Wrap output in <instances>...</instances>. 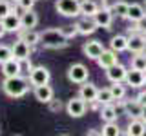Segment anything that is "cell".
<instances>
[{
    "label": "cell",
    "instance_id": "d4e9b609",
    "mask_svg": "<svg viewBox=\"0 0 146 136\" xmlns=\"http://www.w3.org/2000/svg\"><path fill=\"white\" fill-rule=\"evenodd\" d=\"M79 6H80V15L82 16H93L99 9L95 0H79Z\"/></svg>",
    "mask_w": 146,
    "mask_h": 136
},
{
    "label": "cell",
    "instance_id": "4fadbf2b",
    "mask_svg": "<svg viewBox=\"0 0 146 136\" xmlns=\"http://www.w3.org/2000/svg\"><path fill=\"white\" fill-rule=\"evenodd\" d=\"M82 51H84V54L90 58V60H97L100 56V53L104 51V45L100 44L99 40H90V42H86L82 45Z\"/></svg>",
    "mask_w": 146,
    "mask_h": 136
},
{
    "label": "cell",
    "instance_id": "e0dca14e",
    "mask_svg": "<svg viewBox=\"0 0 146 136\" xmlns=\"http://www.w3.org/2000/svg\"><path fill=\"white\" fill-rule=\"evenodd\" d=\"M20 71H22V62L17 60V58H11V60L2 63V75L6 76V78L7 76H18Z\"/></svg>",
    "mask_w": 146,
    "mask_h": 136
},
{
    "label": "cell",
    "instance_id": "8d00e7d4",
    "mask_svg": "<svg viewBox=\"0 0 146 136\" xmlns=\"http://www.w3.org/2000/svg\"><path fill=\"white\" fill-rule=\"evenodd\" d=\"M135 24H137V29H139L141 33H146V15L141 18V20H137Z\"/></svg>",
    "mask_w": 146,
    "mask_h": 136
},
{
    "label": "cell",
    "instance_id": "7c38bea8",
    "mask_svg": "<svg viewBox=\"0 0 146 136\" xmlns=\"http://www.w3.org/2000/svg\"><path fill=\"white\" fill-rule=\"evenodd\" d=\"M97 93H99V87L91 82H84L80 84V91H79V96L82 100H86L88 103H93L97 100Z\"/></svg>",
    "mask_w": 146,
    "mask_h": 136
},
{
    "label": "cell",
    "instance_id": "cb8c5ba5",
    "mask_svg": "<svg viewBox=\"0 0 146 136\" xmlns=\"http://www.w3.org/2000/svg\"><path fill=\"white\" fill-rule=\"evenodd\" d=\"M124 114H128L130 118H141V114H143V105L137 100L124 102Z\"/></svg>",
    "mask_w": 146,
    "mask_h": 136
},
{
    "label": "cell",
    "instance_id": "7402d4cb",
    "mask_svg": "<svg viewBox=\"0 0 146 136\" xmlns=\"http://www.w3.org/2000/svg\"><path fill=\"white\" fill-rule=\"evenodd\" d=\"M146 15V7L144 6H141V4H130V7H128V20L130 22H137V20H141Z\"/></svg>",
    "mask_w": 146,
    "mask_h": 136
},
{
    "label": "cell",
    "instance_id": "60d3db41",
    "mask_svg": "<svg viewBox=\"0 0 146 136\" xmlns=\"http://www.w3.org/2000/svg\"><path fill=\"white\" fill-rule=\"evenodd\" d=\"M6 2H9V4H15V2H17V0H6Z\"/></svg>",
    "mask_w": 146,
    "mask_h": 136
},
{
    "label": "cell",
    "instance_id": "d590c367",
    "mask_svg": "<svg viewBox=\"0 0 146 136\" xmlns=\"http://www.w3.org/2000/svg\"><path fill=\"white\" fill-rule=\"evenodd\" d=\"M135 100H137V102H139L141 103V105H146V89H143V91H139V94H137V96H135Z\"/></svg>",
    "mask_w": 146,
    "mask_h": 136
},
{
    "label": "cell",
    "instance_id": "9c48e42d",
    "mask_svg": "<svg viewBox=\"0 0 146 136\" xmlns=\"http://www.w3.org/2000/svg\"><path fill=\"white\" fill-rule=\"evenodd\" d=\"M126 84L130 85L131 89H141V87L146 84V75H144V71H139V69H135V67L128 69Z\"/></svg>",
    "mask_w": 146,
    "mask_h": 136
},
{
    "label": "cell",
    "instance_id": "484cf974",
    "mask_svg": "<svg viewBox=\"0 0 146 136\" xmlns=\"http://www.w3.org/2000/svg\"><path fill=\"white\" fill-rule=\"evenodd\" d=\"M110 47L117 53H122V51H128V38L122 35H115L111 40H110Z\"/></svg>",
    "mask_w": 146,
    "mask_h": 136
},
{
    "label": "cell",
    "instance_id": "30bf717a",
    "mask_svg": "<svg viewBox=\"0 0 146 136\" xmlns=\"http://www.w3.org/2000/svg\"><path fill=\"white\" fill-rule=\"evenodd\" d=\"M77 27V33L82 35V36H88V35H93L95 31L99 29L97 24H95V20H93V16H82L79 22L75 24Z\"/></svg>",
    "mask_w": 146,
    "mask_h": 136
},
{
    "label": "cell",
    "instance_id": "836d02e7",
    "mask_svg": "<svg viewBox=\"0 0 146 136\" xmlns=\"http://www.w3.org/2000/svg\"><path fill=\"white\" fill-rule=\"evenodd\" d=\"M60 31H62V35L64 36H66V38H75V36L77 35H79V33H77V27L75 26H64V27H60Z\"/></svg>",
    "mask_w": 146,
    "mask_h": 136
},
{
    "label": "cell",
    "instance_id": "3957f363",
    "mask_svg": "<svg viewBox=\"0 0 146 136\" xmlns=\"http://www.w3.org/2000/svg\"><path fill=\"white\" fill-rule=\"evenodd\" d=\"M55 9H57L58 15L62 16H79L80 15V6H79V0H57L55 4Z\"/></svg>",
    "mask_w": 146,
    "mask_h": 136
},
{
    "label": "cell",
    "instance_id": "603a6c76",
    "mask_svg": "<svg viewBox=\"0 0 146 136\" xmlns=\"http://www.w3.org/2000/svg\"><path fill=\"white\" fill-rule=\"evenodd\" d=\"M99 116L102 122H117V111L113 107V103H106V105H100Z\"/></svg>",
    "mask_w": 146,
    "mask_h": 136
},
{
    "label": "cell",
    "instance_id": "ffe728a7",
    "mask_svg": "<svg viewBox=\"0 0 146 136\" xmlns=\"http://www.w3.org/2000/svg\"><path fill=\"white\" fill-rule=\"evenodd\" d=\"M20 24H22V29H35L36 24H38V15L33 9H27L20 15Z\"/></svg>",
    "mask_w": 146,
    "mask_h": 136
},
{
    "label": "cell",
    "instance_id": "f35d334b",
    "mask_svg": "<svg viewBox=\"0 0 146 136\" xmlns=\"http://www.w3.org/2000/svg\"><path fill=\"white\" fill-rule=\"evenodd\" d=\"M6 35V27H4V24H2V20H0V38Z\"/></svg>",
    "mask_w": 146,
    "mask_h": 136
},
{
    "label": "cell",
    "instance_id": "2e32d148",
    "mask_svg": "<svg viewBox=\"0 0 146 136\" xmlns=\"http://www.w3.org/2000/svg\"><path fill=\"white\" fill-rule=\"evenodd\" d=\"M128 136H144L146 134V122L143 118H131L126 127Z\"/></svg>",
    "mask_w": 146,
    "mask_h": 136
},
{
    "label": "cell",
    "instance_id": "83f0119b",
    "mask_svg": "<svg viewBox=\"0 0 146 136\" xmlns=\"http://www.w3.org/2000/svg\"><path fill=\"white\" fill-rule=\"evenodd\" d=\"M128 7H130V4H128V2H115L110 9H111L113 16H117V18H126V16H128Z\"/></svg>",
    "mask_w": 146,
    "mask_h": 136
},
{
    "label": "cell",
    "instance_id": "f1b7e54d",
    "mask_svg": "<svg viewBox=\"0 0 146 136\" xmlns=\"http://www.w3.org/2000/svg\"><path fill=\"white\" fill-rule=\"evenodd\" d=\"M100 134L104 136H119L121 134V129H119L117 122H104V127L100 131Z\"/></svg>",
    "mask_w": 146,
    "mask_h": 136
},
{
    "label": "cell",
    "instance_id": "277c9868",
    "mask_svg": "<svg viewBox=\"0 0 146 136\" xmlns=\"http://www.w3.org/2000/svg\"><path fill=\"white\" fill-rule=\"evenodd\" d=\"M88 76H90V71L84 63H73V65H70V69H68V80L71 84L80 85L84 82H88Z\"/></svg>",
    "mask_w": 146,
    "mask_h": 136
},
{
    "label": "cell",
    "instance_id": "4dcf8cb0",
    "mask_svg": "<svg viewBox=\"0 0 146 136\" xmlns=\"http://www.w3.org/2000/svg\"><path fill=\"white\" fill-rule=\"evenodd\" d=\"M131 67H135V69L139 71H146V56L143 53H137L133 58H131Z\"/></svg>",
    "mask_w": 146,
    "mask_h": 136
},
{
    "label": "cell",
    "instance_id": "ab89813d",
    "mask_svg": "<svg viewBox=\"0 0 146 136\" xmlns=\"http://www.w3.org/2000/svg\"><path fill=\"white\" fill-rule=\"evenodd\" d=\"M141 118H143V120H144V122H146V105H144V107H143V114H141Z\"/></svg>",
    "mask_w": 146,
    "mask_h": 136
},
{
    "label": "cell",
    "instance_id": "e575fe53",
    "mask_svg": "<svg viewBox=\"0 0 146 136\" xmlns=\"http://www.w3.org/2000/svg\"><path fill=\"white\" fill-rule=\"evenodd\" d=\"M18 7L22 9V11H27V9H33L35 6V0H17Z\"/></svg>",
    "mask_w": 146,
    "mask_h": 136
},
{
    "label": "cell",
    "instance_id": "4316f807",
    "mask_svg": "<svg viewBox=\"0 0 146 136\" xmlns=\"http://www.w3.org/2000/svg\"><path fill=\"white\" fill-rule=\"evenodd\" d=\"M110 91H111L113 100H122L126 96V85H122V82H111Z\"/></svg>",
    "mask_w": 146,
    "mask_h": 136
},
{
    "label": "cell",
    "instance_id": "d6a6232c",
    "mask_svg": "<svg viewBox=\"0 0 146 136\" xmlns=\"http://www.w3.org/2000/svg\"><path fill=\"white\" fill-rule=\"evenodd\" d=\"M11 11H13V4L6 2V0H0V20H2V18H6Z\"/></svg>",
    "mask_w": 146,
    "mask_h": 136
},
{
    "label": "cell",
    "instance_id": "b9f144b4",
    "mask_svg": "<svg viewBox=\"0 0 146 136\" xmlns=\"http://www.w3.org/2000/svg\"><path fill=\"white\" fill-rule=\"evenodd\" d=\"M144 7H146V0H144Z\"/></svg>",
    "mask_w": 146,
    "mask_h": 136
},
{
    "label": "cell",
    "instance_id": "9a60e30c",
    "mask_svg": "<svg viewBox=\"0 0 146 136\" xmlns=\"http://www.w3.org/2000/svg\"><path fill=\"white\" fill-rule=\"evenodd\" d=\"M117 51H113V49H104L102 53H100V56L97 58V63L100 69H108V67L115 65V63L119 62L117 60Z\"/></svg>",
    "mask_w": 146,
    "mask_h": 136
},
{
    "label": "cell",
    "instance_id": "8fae6325",
    "mask_svg": "<svg viewBox=\"0 0 146 136\" xmlns=\"http://www.w3.org/2000/svg\"><path fill=\"white\" fill-rule=\"evenodd\" d=\"M126 75H128V69L119 62L115 65H111V67L106 69V78L110 82H126Z\"/></svg>",
    "mask_w": 146,
    "mask_h": 136
},
{
    "label": "cell",
    "instance_id": "5b68a950",
    "mask_svg": "<svg viewBox=\"0 0 146 136\" xmlns=\"http://www.w3.org/2000/svg\"><path fill=\"white\" fill-rule=\"evenodd\" d=\"M51 80V73H49L48 67L44 65H36L29 71V84L31 85H44V84H49Z\"/></svg>",
    "mask_w": 146,
    "mask_h": 136
},
{
    "label": "cell",
    "instance_id": "6da1fadb",
    "mask_svg": "<svg viewBox=\"0 0 146 136\" xmlns=\"http://www.w3.org/2000/svg\"><path fill=\"white\" fill-rule=\"evenodd\" d=\"M2 91L9 98H22L29 91V85H27V80L22 78L20 75L18 76H7L2 82Z\"/></svg>",
    "mask_w": 146,
    "mask_h": 136
},
{
    "label": "cell",
    "instance_id": "f546056e",
    "mask_svg": "<svg viewBox=\"0 0 146 136\" xmlns=\"http://www.w3.org/2000/svg\"><path fill=\"white\" fill-rule=\"evenodd\" d=\"M115 100H113L111 96V91L108 89H99V93H97V103H100V105H106V103H113Z\"/></svg>",
    "mask_w": 146,
    "mask_h": 136
},
{
    "label": "cell",
    "instance_id": "ac0fdd59",
    "mask_svg": "<svg viewBox=\"0 0 146 136\" xmlns=\"http://www.w3.org/2000/svg\"><path fill=\"white\" fill-rule=\"evenodd\" d=\"M53 87L49 84H44V85H36L35 87V98L42 103H49L53 100Z\"/></svg>",
    "mask_w": 146,
    "mask_h": 136
},
{
    "label": "cell",
    "instance_id": "52a82bcc",
    "mask_svg": "<svg viewBox=\"0 0 146 136\" xmlns=\"http://www.w3.org/2000/svg\"><path fill=\"white\" fill-rule=\"evenodd\" d=\"M11 53H13V58H17V60H20V62H27L29 56H31V45L18 38L17 42L11 45Z\"/></svg>",
    "mask_w": 146,
    "mask_h": 136
},
{
    "label": "cell",
    "instance_id": "5bb4252c",
    "mask_svg": "<svg viewBox=\"0 0 146 136\" xmlns=\"http://www.w3.org/2000/svg\"><path fill=\"white\" fill-rule=\"evenodd\" d=\"M2 24H4V27H6V33H18V31L22 29L20 15H17L15 9H13L6 18H2Z\"/></svg>",
    "mask_w": 146,
    "mask_h": 136
},
{
    "label": "cell",
    "instance_id": "ba28073f",
    "mask_svg": "<svg viewBox=\"0 0 146 136\" xmlns=\"http://www.w3.org/2000/svg\"><path fill=\"white\" fill-rule=\"evenodd\" d=\"M93 20L95 24H97V27H104V29H110V26L113 24V13L110 7H99L97 13L93 15Z\"/></svg>",
    "mask_w": 146,
    "mask_h": 136
},
{
    "label": "cell",
    "instance_id": "8992f818",
    "mask_svg": "<svg viewBox=\"0 0 146 136\" xmlns=\"http://www.w3.org/2000/svg\"><path fill=\"white\" fill-rule=\"evenodd\" d=\"M86 109H88V102H86V100H82L80 96H73L71 100H68V103H66V112L71 118L84 116Z\"/></svg>",
    "mask_w": 146,
    "mask_h": 136
},
{
    "label": "cell",
    "instance_id": "44dd1931",
    "mask_svg": "<svg viewBox=\"0 0 146 136\" xmlns=\"http://www.w3.org/2000/svg\"><path fill=\"white\" fill-rule=\"evenodd\" d=\"M18 38L24 40L29 45H35V44L40 42V33H36L35 29H20L18 31Z\"/></svg>",
    "mask_w": 146,
    "mask_h": 136
},
{
    "label": "cell",
    "instance_id": "1f68e13d",
    "mask_svg": "<svg viewBox=\"0 0 146 136\" xmlns=\"http://www.w3.org/2000/svg\"><path fill=\"white\" fill-rule=\"evenodd\" d=\"M11 58H13L11 47H9V45H0V65H2L4 62L11 60Z\"/></svg>",
    "mask_w": 146,
    "mask_h": 136
},
{
    "label": "cell",
    "instance_id": "7a4b0ae2",
    "mask_svg": "<svg viewBox=\"0 0 146 136\" xmlns=\"http://www.w3.org/2000/svg\"><path fill=\"white\" fill-rule=\"evenodd\" d=\"M38 44L46 49H62L70 44V38H66L60 29H46L40 33Z\"/></svg>",
    "mask_w": 146,
    "mask_h": 136
},
{
    "label": "cell",
    "instance_id": "74e56055",
    "mask_svg": "<svg viewBox=\"0 0 146 136\" xmlns=\"http://www.w3.org/2000/svg\"><path fill=\"white\" fill-rule=\"evenodd\" d=\"M49 103H51V111H60V107H62L60 102H53V100H51Z\"/></svg>",
    "mask_w": 146,
    "mask_h": 136
},
{
    "label": "cell",
    "instance_id": "d6986e66",
    "mask_svg": "<svg viewBox=\"0 0 146 136\" xmlns=\"http://www.w3.org/2000/svg\"><path fill=\"white\" fill-rule=\"evenodd\" d=\"M144 47H146V38H144V36H141V35L128 36V51H130V53H133V54L143 53Z\"/></svg>",
    "mask_w": 146,
    "mask_h": 136
}]
</instances>
